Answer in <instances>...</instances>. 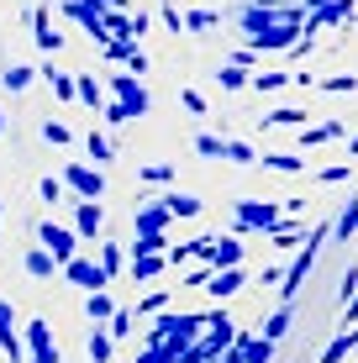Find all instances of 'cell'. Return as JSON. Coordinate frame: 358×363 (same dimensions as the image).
<instances>
[{
    "label": "cell",
    "instance_id": "obj_1",
    "mask_svg": "<svg viewBox=\"0 0 358 363\" xmlns=\"http://www.w3.org/2000/svg\"><path fill=\"white\" fill-rule=\"evenodd\" d=\"M327 237H332V227H316V232L301 242L295 264L285 269V279H279V300H295V295H301V284L311 279V269H316V258H322V242H327Z\"/></svg>",
    "mask_w": 358,
    "mask_h": 363
},
{
    "label": "cell",
    "instance_id": "obj_2",
    "mask_svg": "<svg viewBox=\"0 0 358 363\" xmlns=\"http://www.w3.org/2000/svg\"><path fill=\"white\" fill-rule=\"evenodd\" d=\"M232 211H237V232H274L279 221H285V206H274V200H232Z\"/></svg>",
    "mask_w": 358,
    "mask_h": 363
},
{
    "label": "cell",
    "instance_id": "obj_3",
    "mask_svg": "<svg viewBox=\"0 0 358 363\" xmlns=\"http://www.w3.org/2000/svg\"><path fill=\"white\" fill-rule=\"evenodd\" d=\"M64 184H69V195H79V200H101L106 195V169L90 164V158H69Z\"/></svg>",
    "mask_w": 358,
    "mask_h": 363
},
{
    "label": "cell",
    "instance_id": "obj_4",
    "mask_svg": "<svg viewBox=\"0 0 358 363\" xmlns=\"http://www.w3.org/2000/svg\"><path fill=\"white\" fill-rule=\"evenodd\" d=\"M106 95H111V100H121V106L132 111V121L153 111V95H147V84L138 79V74H127V69H121V74H111V79H106Z\"/></svg>",
    "mask_w": 358,
    "mask_h": 363
},
{
    "label": "cell",
    "instance_id": "obj_5",
    "mask_svg": "<svg viewBox=\"0 0 358 363\" xmlns=\"http://www.w3.org/2000/svg\"><path fill=\"white\" fill-rule=\"evenodd\" d=\"M32 237H37V242H43L47 253L58 258V264H69V258L79 253V232L64 227V221H37V232H32Z\"/></svg>",
    "mask_w": 358,
    "mask_h": 363
},
{
    "label": "cell",
    "instance_id": "obj_6",
    "mask_svg": "<svg viewBox=\"0 0 358 363\" xmlns=\"http://www.w3.org/2000/svg\"><path fill=\"white\" fill-rule=\"evenodd\" d=\"M21 342H27V363H64L47 321H21Z\"/></svg>",
    "mask_w": 358,
    "mask_h": 363
},
{
    "label": "cell",
    "instance_id": "obj_7",
    "mask_svg": "<svg viewBox=\"0 0 358 363\" xmlns=\"http://www.w3.org/2000/svg\"><path fill=\"white\" fill-rule=\"evenodd\" d=\"M58 274H64L74 290H106V284H111V274L101 269V258H84V253H74Z\"/></svg>",
    "mask_w": 358,
    "mask_h": 363
},
{
    "label": "cell",
    "instance_id": "obj_8",
    "mask_svg": "<svg viewBox=\"0 0 358 363\" xmlns=\"http://www.w3.org/2000/svg\"><path fill=\"white\" fill-rule=\"evenodd\" d=\"M74 232H79V242H95V237L106 232V206L101 200H79L74 195V221H69Z\"/></svg>",
    "mask_w": 358,
    "mask_h": 363
},
{
    "label": "cell",
    "instance_id": "obj_9",
    "mask_svg": "<svg viewBox=\"0 0 358 363\" xmlns=\"http://www.w3.org/2000/svg\"><path fill=\"white\" fill-rule=\"evenodd\" d=\"M0 353L11 363H27V342H21V321H16V306L0 300Z\"/></svg>",
    "mask_w": 358,
    "mask_h": 363
},
{
    "label": "cell",
    "instance_id": "obj_10",
    "mask_svg": "<svg viewBox=\"0 0 358 363\" xmlns=\"http://www.w3.org/2000/svg\"><path fill=\"white\" fill-rule=\"evenodd\" d=\"M27 27H32V43L43 48L47 58H53V53H64V32L53 27V16H47V6H32V11H27Z\"/></svg>",
    "mask_w": 358,
    "mask_h": 363
},
{
    "label": "cell",
    "instance_id": "obj_11",
    "mask_svg": "<svg viewBox=\"0 0 358 363\" xmlns=\"http://www.w3.org/2000/svg\"><path fill=\"white\" fill-rule=\"evenodd\" d=\"M64 11L90 32V43H111L106 37V6H95V0H64Z\"/></svg>",
    "mask_w": 358,
    "mask_h": 363
},
{
    "label": "cell",
    "instance_id": "obj_12",
    "mask_svg": "<svg viewBox=\"0 0 358 363\" xmlns=\"http://www.w3.org/2000/svg\"><path fill=\"white\" fill-rule=\"evenodd\" d=\"M169 211H164V200H153V195H142L138 200V237H169Z\"/></svg>",
    "mask_w": 358,
    "mask_h": 363
},
{
    "label": "cell",
    "instance_id": "obj_13",
    "mask_svg": "<svg viewBox=\"0 0 358 363\" xmlns=\"http://www.w3.org/2000/svg\"><path fill=\"white\" fill-rule=\"evenodd\" d=\"M237 290H248V269H242V264H232V269H216L211 279H206V295H216V300H232Z\"/></svg>",
    "mask_w": 358,
    "mask_h": 363
},
{
    "label": "cell",
    "instance_id": "obj_14",
    "mask_svg": "<svg viewBox=\"0 0 358 363\" xmlns=\"http://www.w3.org/2000/svg\"><path fill=\"white\" fill-rule=\"evenodd\" d=\"M158 200H164V211H169L174 221H195V216L206 211V200L190 195V190H169V195H158Z\"/></svg>",
    "mask_w": 358,
    "mask_h": 363
},
{
    "label": "cell",
    "instance_id": "obj_15",
    "mask_svg": "<svg viewBox=\"0 0 358 363\" xmlns=\"http://www.w3.org/2000/svg\"><path fill=\"white\" fill-rule=\"evenodd\" d=\"M74 100H79L84 111H95V116H101V111H106V84L95 79V74H74Z\"/></svg>",
    "mask_w": 358,
    "mask_h": 363
},
{
    "label": "cell",
    "instance_id": "obj_16",
    "mask_svg": "<svg viewBox=\"0 0 358 363\" xmlns=\"http://www.w3.org/2000/svg\"><path fill=\"white\" fill-rule=\"evenodd\" d=\"M21 269H27V274H32V279H53V274H58V269H64V264H58V258H53V253H47V247H43V242H32V247H27V253H21Z\"/></svg>",
    "mask_w": 358,
    "mask_h": 363
},
{
    "label": "cell",
    "instance_id": "obj_17",
    "mask_svg": "<svg viewBox=\"0 0 358 363\" xmlns=\"http://www.w3.org/2000/svg\"><path fill=\"white\" fill-rule=\"evenodd\" d=\"M258 121H264V127H295V132H301V127H311V111H306V106H274V111H264Z\"/></svg>",
    "mask_w": 358,
    "mask_h": 363
},
{
    "label": "cell",
    "instance_id": "obj_18",
    "mask_svg": "<svg viewBox=\"0 0 358 363\" xmlns=\"http://www.w3.org/2000/svg\"><path fill=\"white\" fill-rule=\"evenodd\" d=\"M206 264H211V269L242 264V242H237V237H211V253H206Z\"/></svg>",
    "mask_w": 358,
    "mask_h": 363
},
{
    "label": "cell",
    "instance_id": "obj_19",
    "mask_svg": "<svg viewBox=\"0 0 358 363\" xmlns=\"http://www.w3.org/2000/svg\"><path fill=\"white\" fill-rule=\"evenodd\" d=\"M337 137H348L342 121H311V127H301V147H322V143H337Z\"/></svg>",
    "mask_w": 358,
    "mask_h": 363
},
{
    "label": "cell",
    "instance_id": "obj_20",
    "mask_svg": "<svg viewBox=\"0 0 358 363\" xmlns=\"http://www.w3.org/2000/svg\"><path fill=\"white\" fill-rule=\"evenodd\" d=\"M164 269H169V253H132V279L138 284H153Z\"/></svg>",
    "mask_w": 358,
    "mask_h": 363
},
{
    "label": "cell",
    "instance_id": "obj_21",
    "mask_svg": "<svg viewBox=\"0 0 358 363\" xmlns=\"http://www.w3.org/2000/svg\"><path fill=\"white\" fill-rule=\"evenodd\" d=\"M84 153H90V164H116V143H111V137L101 132V127H90V132H84Z\"/></svg>",
    "mask_w": 358,
    "mask_h": 363
},
{
    "label": "cell",
    "instance_id": "obj_22",
    "mask_svg": "<svg viewBox=\"0 0 358 363\" xmlns=\"http://www.w3.org/2000/svg\"><path fill=\"white\" fill-rule=\"evenodd\" d=\"M84 316H90V327H106V321L116 316V300L106 290H84Z\"/></svg>",
    "mask_w": 358,
    "mask_h": 363
},
{
    "label": "cell",
    "instance_id": "obj_23",
    "mask_svg": "<svg viewBox=\"0 0 358 363\" xmlns=\"http://www.w3.org/2000/svg\"><path fill=\"white\" fill-rule=\"evenodd\" d=\"M37 79H43L47 90H53L58 100H64V106H74V74H64V69H53V64H43V69H37Z\"/></svg>",
    "mask_w": 358,
    "mask_h": 363
},
{
    "label": "cell",
    "instance_id": "obj_24",
    "mask_svg": "<svg viewBox=\"0 0 358 363\" xmlns=\"http://www.w3.org/2000/svg\"><path fill=\"white\" fill-rule=\"evenodd\" d=\"M84 353H90V363H111V358H116V337H111L106 327H90V337H84Z\"/></svg>",
    "mask_w": 358,
    "mask_h": 363
},
{
    "label": "cell",
    "instance_id": "obj_25",
    "mask_svg": "<svg viewBox=\"0 0 358 363\" xmlns=\"http://www.w3.org/2000/svg\"><path fill=\"white\" fill-rule=\"evenodd\" d=\"M32 79H37V69H32V64H6V69H0V84H6L11 95L32 90Z\"/></svg>",
    "mask_w": 358,
    "mask_h": 363
},
{
    "label": "cell",
    "instance_id": "obj_26",
    "mask_svg": "<svg viewBox=\"0 0 358 363\" xmlns=\"http://www.w3.org/2000/svg\"><path fill=\"white\" fill-rule=\"evenodd\" d=\"M64 195H69L64 174H43V179H37V200H43V206H64Z\"/></svg>",
    "mask_w": 358,
    "mask_h": 363
},
{
    "label": "cell",
    "instance_id": "obj_27",
    "mask_svg": "<svg viewBox=\"0 0 358 363\" xmlns=\"http://www.w3.org/2000/svg\"><path fill=\"white\" fill-rule=\"evenodd\" d=\"M353 347H358V327H353V332H337V337H332V342L322 347V363H342V358L353 353Z\"/></svg>",
    "mask_w": 358,
    "mask_h": 363
},
{
    "label": "cell",
    "instance_id": "obj_28",
    "mask_svg": "<svg viewBox=\"0 0 358 363\" xmlns=\"http://www.w3.org/2000/svg\"><path fill=\"white\" fill-rule=\"evenodd\" d=\"M216 84H221V90H248V84H253V69H242V64H221V69H216Z\"/></svg>",
    "mask_w": 358,
    "mask_h": 363
},
{
    "label": "cell",
    "instance_id": "obj_29",
    "mask_svg": "<svg viewBox=\"0 0 358 363\" xmlns=\"http://www.w3.org/2000/svg\"><path fill=\"white\" fill-rule=\"evenodd\" d=\"M353 232H358V200H348V206L337 211V221H332V237H337V242H353Z\"/></svg>",
    "mask_w": 358,
    "mask_h": 363
},
{
    "label": "cell",
    "instance_id": "obj_30",
    "mask_svg": "<svg viewBox=\"0 0 358 363\" xmlns=\"http://www.w3.org/2000/svg\"><path fill=\"white\" fill-rule=\"evenodd\" d=\"M301 216H285V221H279V227L274 232H269V242H274V247H301Z\"/></svg>",
    "mask_w": 358,
    "mask_h": 363
},
{
    "label": "cell",
    "instance_id": "obj_31",
    "mask_svg": "<svg viewBox=\"0 0 358 363\" xmlns=\"http://www.w3.org/2000/svg\"><path fill=\"white\" fill-rule=\"evenodd\" d=\"M258 164L274 169V174H306V158H301V153H264Z\"/></svg>",
    "mask_w": 358,
    "mask_h": 363
},
{
    "label": "cell",
    "instance_id": "obj_32",
    "mask_svg": "<svg viewBox=\"0 0 358 363\" xmlns=\"http://www.w3.org/2000/svg\"><path fill=\"white\" fill-rule=\"evenodd\" d=\"M290 327H295V311H290V300H285V306H279L274 316L264 321V337H269V342H279V337H285Z\"/></svg>",
    "mask_w": 358,
    "mask_h": 363
},
{
    "label": "cell",
    "instance_id": "obj_33",
    "mask_svg": "<svg viewBox=\"0 0 358 363\" xmlns=\"http://www.w3.org/2000/svg\"><path fill=\"white\" fill-rule=\"evenodd\" d=\"M106 332H111V337H116V342H121V337H132V332H138V311H127V306H116V316H111V321H106Z\"/></svg>",
    "mask_w": 358,
    "mask_h": 363
},
{
    "label": "cell",
    "instance_id": "obj_34",
    "mask_svg": "<svg viewBox=\"0 0 358 363\" xmlns=\"http://www.w3.org/2000/svg\"><path fill=\"white\" fill-rule=\"evenodd\" d=\"M169 300H174L169 290H147V295L138 300V321H142V316H164V311H169Z\"/></svg>",
    "mask_w": 358,
    "mask_h": 363
},
{
    "label": "cell",
    "instance_id": "obj_35",
    "mask_svg": "<svg viewBox=\"0 0 358 363\" xmlns=\"http://www.w3.org/2000/svg\"><path fill=\"white\" fill-rule=\"evenodd\" d=\"M211 27H221V11H190L184 16V32H195V37H206Z\"/></svg>",
    "mask_w": 358,
    "mask_h": 363
},
{
    "label": "cell",
    "instance_id": "obj_36",
    "mask_svg": "<svg viewBox=\"0 0 358 363\" xmlns=\"http://www.w3.org/2000/svg\"><path fill=\"white\" fill-rule=\"evenodd\" d=\"M316 90H327V95H353V90H358V74H327V79H316Z\"/></svg>",
    "mask_w": 358,
    "mask_h": 363
},
{
    "label": "cell",
    "instance_id": "obj_37",
    "mask_svg": "<svg viewBox=\"0 0 358 363\" xmlns=\"http://www.w3.org/2000/svg\"><path fill=\"white\" fill-rule=\"evenodd\" d=\"M37 132H43V143H53V147H69V143H74V132H69V127H64L58 116H47V121H43Z\"/></svg>",
    "mask_w": 358,
    "mask_h": 363
},
{
    "label": "cell",
    "instance_id": "obj_38",
    "mask_svg": "<svg viewBox=\"0 0 358 363\" xmlns=\"http://www.w3.org/2000/svg\"><path fill=\"white\" fill-rule=\"evenodd\" d=\"M101 269L111 274V279L127 269V253H121V242H101Z\"/></svg>",
    "mask_w": 358,
    "mask_h": 363
},
{
    "label": "cell",
    "instance_id": "obj_39",
    "mask_svg": "<svg viewBox=\"0 0 358 363\" xmlns=\"http://www.w3.org/2000/svg\"><path fill=\"white\" fill-rule=\"evenodd\" d=\"M195 153H201V158H227V137L201 132V137H195Z\"/></svg>",
    "mask_w": 358,
    "mask_h": 363
},
{
    "label": "cell",
    "instance_id": "obj_40",
    "mask_svg": "<svg viewBox=\"0 0 358 363\" xmlns=\"http://www.w3.org/2000/svg\"><path fill=\"white\" fill-rule=\"evenodd\" d=\"M242 363H274V342H269V337H248V353H242Z\"/></svg>",
    "mask_w": 358,
    "mask_h": 363
},
{
    "label": "cell",
    "instance_id": "obj_41",
    "mask_svg": "<svg viewBox=\"0 0 358 363\" xmlns=\"http://www.w3.org/2000/svg\"><path fill=\"white\" fill-rule=\"evenodd\" d=\"M285 84H295V74H253V84H248V90L269 95V90H285Z\"/></svg>",
    "mask_w": 358,
    "mask_h": 363
},
{
    "label": "cell",
    "instance_id": "obj_42",
    "mask_svg": "<svg viewBox=\"0 0 358 363\" xmlns=\"http://www.w3.org/2000/svg\"><path fill=\"white\" fill-rule=\"evenodd\" d=\"M227 164H258L253 143H242V137H227Z\"/></svg>",
    "mask_w": 358,
    "mask_h": 363
},
{
    "label": "cell",
    "instance_id": "obj_43",
    "mask_svg": "<svg viewBox=\"0 0 358 363\" xmlns=\"http://www.w3.org/2000/svg\"><path fill=\"white\" fill-rule=\"evenodd\" d=\"M101 121H106V127H127V121H132V111H127V106H121V100H106V111H101Z\"/></svg>",
    "mask_w": 358,
    "mask_h": 363
},
{
    "label": "cell",
    "instance_id": "obj_44",
    "mask_svg": "<svg viewBox=\"0 0 358 363\" xmlns=\"http://www.w3.org/2000/svg\"><path fill=\"white\" fill-rule=\"evenodd\" d=\"M158 21H164V27L174 32V37L184 32V16H179V6H174V0H164V6H158Z\"/></svg>",
    "mask_w": 358,
    "mask_h": 363
},
{
    "label": "cell",
    "instance_id": "obj_45",
    "mask_svg": "<svg viewBox=\"0 0 358 363\" xmlns=\"http://www.w3.org/2000/svg\"><path fill=\"white\" fill-rule=\"evenodd\" d=\"M348 174H353V158L348 164H332V169H316V184H342Z\"/></svg>",
    "mask_w": 358,
    "mask_h": 363
},
{
    "label": "cell",
    "instance_id": "obj_46",
    "mask_svg": "<svg viewBox=\"0 0 358 363\" xmlns=\"http://www.w3.org/2000/svg\"><path fill=\"white\" fill-rule=\"evenodd\" d=\"M121 69H127V74H138V79L147 74V53H142V43H132V48H127V64H121Z\"/></svg>",
    "mask_w": 358,
    "mask_h": 363
},
{
    "label": "cell",
    "instance_id": "obj_47",
    "mask_svg": "<svg viewBox=\"0 0 358 363\" xmlns=\"http://www.w3.org/2000/svg\"><path fill=\"white\" fill-rule=\"evenodd\" d=\"M169 179H174L169 164H142V184H169Z\"/></svg>",
    "mask_w": 358,
    "mask_h": 363
},
{
    "label": "cell",
    "instance_id": "obj_48",
    "mask_svg": "<svg viewBox=\"0 0 358 363\" xmlns=\"http://www.w3.org/2000/svg\"><path fill=\"white\" fill-rule=\"evenodd\" d=\"M179 106L190 111V116H206V95L201 90H179Z\"/></svg>",
    "mask_w": 358,
    "mask_h": 363
},
{
    "label": "cell",
    "instance_id": "obj_49",
    "mask_svg": "<svg viewBox=\"0 0 358 363\" xmlns=\"http://www.w3.org/2000/svg\"><path fill=\"white\" fill-rule=\"evenodd\" d=\"M132 253H169V237H138Z\"/></svg>",
    "mask_w": 358,
    "mask_h": 363
},
{
    "label": "cell",
    "instance_id": "obj_50",
    "mask_svg": "<svg viewBox=\"0 0 358 363\" xmlns=\"http://www.w3.org/2000/svg\"><path fill=\"white\" fill-rule=\"evenodd\" d=\"M353 295H358V269H348V274H342V290H337V300H342V306H348Z\"/></svg>",
    "mask_w": 358,
    "mask_h": 363
},
{
    "label": "cell",
    "instance_id": "obj_51",
    "mask_svg": "<svg viewBox=\"0 0 358 363\" xmlns=\"http://www.w3.org/2000/svg\"><path fill=\"white\" fill-rule=\"evenodd\" d=\"M232 64H242V69H253V64H258V48H237V53H232Z\"/></svg>",
    "mask_w": 358,
    "mask_h": 363
},
{
    "label": "cell",
    "instance_id": "obj_52",
    "mask_svg": "<svg viewBox=\"0 0 358 363\" xmlns=\"http://www.w3.org/2000/svg\"><path fill=\"white\" fill-rule=\"evenodd\" d=\"M353 321H358V295L348 300V306H342V327H353Z\"/></svg>",
    "mask_w": 358,
    "mask_h": 363
},
{
    "label": "cell",
    "instance_id": "obj_53",
    "mask_svg": "<svg viewBox=\"0 0 358 363\" xmlns=\"http://www.w3.org/2000/svg\"><path fill=\"white\" fill-rule=\"evenodd\" d=\"M95 6H106V11H127L132 0H95Z\"/></svg>",
    "mask_w": 358,
    "mask_h": 363
},
{
    "label": "cell",
    "instance_id": "obj_54",
    "mask_svg": "<svg viewBox=\"0 0 358 363\" xmlns=\"http://www.w3.org/2000/svg\"><path fill=\"white\" fill-rule=\"evenodd\" d=\"M348 153H353V158H358V137H348Z\"/></svg>",
    "mask_w": 358,
    "mask_h": 363
},
{
    "label": "cell",
    "instance_id": "obj_55",
    "mask_svg": "<svg viewBox=\"0 0 358 363\" xmlns=\"http://www.w3.org/2000/svg\"><path fill=\"white\" fill-rule=\"evenodd\" d=\"M306 6H311V11H322V6H327V0H306Z\"/></svg>",
    "mask_w": 358,
    "mask_h": 363
},
{
    "label": "cell",
    "instance_id": "obj_56",
    "mask_svg": "<svg viewBox=\"0 0 358 363\" xmlns=\"http://www.w3.org/2000/svg\"><path fill=\"white\" fill-rule=\"evenodd\" d=\"M0 137H6V111H0Z\"/></svg>",
    "mask_w": 358,
    "mask_h": 363
},
{
    "label": "cell",
    "instance_id": "obj_57",
    "mask_svg": "<svg viewBox=\"0 0 358 363\" xmlns=\"http://www.w3.org/2000/svg\"><path fill=\"white\" fill-rule=\"evenodd\" d=\"M0 221H6V200H0Z\"/></svg>",
    "mask_w": 358,
    "mask_h": 363
}]
</instances>
